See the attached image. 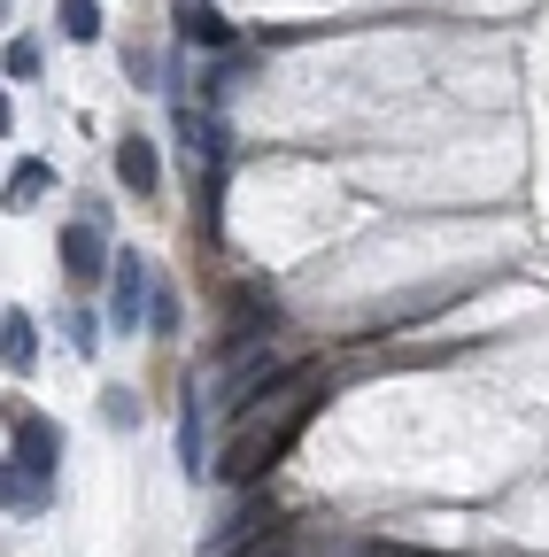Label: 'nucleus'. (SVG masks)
Wrapping results in <instances>:
<instances>
[{
	"mask_svg": "<svg viewBox=\"0 0 549 557\" xmlns=\"http://www.w3.org/2000/svg\"><path fill=\"white\" fill-rule=\"evenodd\" d=\"M317 403H325V372L317 380H302L295 395H279V403H263L255 418H240L233 426V442H225V465H217V480H233V487H255L271 465H279L295 442H302V426L317 418Z\"/></svg>",
	"mask_w": 549,
	"mask_h": 557,
	"instance_id": "f257e3e1",
	"label": "nucleus"
},
{
	"mask_svg": "<svg viewBox=\"0 0 549 557\" xmlns=\"http://www.w3.org/2000/svg\"><path fill=\"white\" fill-rule=\"evenodd\" d=\"M54 256H62V271H71V287H101V278L116 271V256H109V233H101L93 218L62 225V233H54Z\"/></svg>",
	"mask_w": 549,
	"mask_h": 557,
	"instance_id": "f03ea898",
	"label": "nucleus"
},
{
	"mask_svg": "<svg viewBox=\"0 0 549 557\" xmlns=\"http://www.w3.org/2000/svg\"><path fill=\"white\" fill-rule=\"evenodd\" d=\"M9 465L32 472V480H54V465H62V426H54L47 410H24L16 426H9Z\"/></svg>",
	"mask_w": 549,
	"mask_h": 557,
	"instance_id": "7ed1b4c3",
	"label": "nucleus"
},
{
	"mask_svg": "<svg viewBox=\"0 0 549 557\" xmlns=\"http://www.w3.org/2000/svg\"><path fill=\"white\" fill-rule=\"evenodd\" d=\"M140 310H155V271L140 256H116V271H109V325L140 333Z\"/></svg>",
	"mask_w": 549,
	"mask_h": 557,
	"instance_id": "20e7f679",
	"label": "nucleus"
},
{
	"mask_svg": "<svg viewBox=\"0 0 549 557\" xmlns=\"http://www.w3.org/2000/svg\"><path fill=\"white\" fill-rule=\"evenodd\" d=\"M171 24H178V39H186V47H210V54H225V47H233V24H225L217 0H171Z\"/></svg>",
	"mask_w": 549,
	"mask_h": 557,
	"instance_id": "39448f33",
	"label": "nucleus"
},
{
	"mask_svg": "<svg viewBox=\"0 0 549 557\" xmlns=\"http://www.w3.org/2000/svg\"><path fill=\"white\" fill-rule=\"evenodd\" d=\"M116 186H132V194H155L163 186V156H155L148 132H124L116 139Z\"/></svg>",
	"mask_w": 549,
	"mask_h": 557,
	"instance_id": "423d86ee",
	"label": "nucleus"
},
{
	"mask_svg": "<svg viewBox=\"0 0 549 557\" xmlns=\"http://www.w3.org/2000/svg\"><path fill=\"white\" fill-rule=\"evenodd\" d=\"M0 357H9L16 380L39 364V325H32V310H9V318H0Z\"/></svg>",
	"mask_w": 549,
	"mask_h": 557,
	"instance_id": "0eeeda50",
	"label": "nucleus"
},
{
	"mask_svg": "<svg viewBox=\"0 0 549 557\" xmlns=\"http://www.w3.org/2000/svg\"><path fill=\"white\" fill-rule=\"evenodd\" d=\"M0 496H9V511L39 519V511L54 504V480H32V472H16V465H9V480H0Z\"/></svg>",
	"mask_w": 549,
	"mask_h": 557,
	"instance_id": "6e6552de",
	"label": "nucleus"
},
{
	"mask_svg": "<svg viewBox=\"0 0 549 557\" xmlns=\"http://www.w3.org/2000/svg\"><path fill=\"white\" fill-rule=\"evenodd\" d=\"M54 24H62V39L93 47L101 39V0H54Z\"/></svg>",
	"mask_w": 549,
	"mask_h": 557,
	"instance_id": "1a4fd4ad",
	"label": "nucleus"
},
{
	"mask_svg": "<svg viewBox=\"0 0 549 557\" xmlns=\"http://www.w3.org/2000/svg\"><path fill=\"white\" fill-rule=\"evenodd\" d=\"M178 465H186V480L210 472V465H201V395H194V403H178Z\"/></svg>",
	"mask_w": 549,
	"mask_h": 557,
	"instance_id": "9d476101",
	"label": "nucleus"
},
{
	"mask_svg": "<svg viewBox=\"0 0 549 557\" xmlns=\"http://www.w3.org/2000/svg\"><path fill=\"white\" fill-rule=\"evenodd\" d=\"M62 333H71V348H78V357H93V348H101V325H93V310H86V302H71V310H62Z\"/></svg>",
	"mask_w": 549,
	"mask_h": 557,
	"instance_id": "9b49d317",
	"label": "nucleus"
},
{
	"mask_svg": "<svg viewBox=\"0 0 549 557\" xmlns=\"http://www.w3.org/2000/svg\"><path fill=\"white\" fill-rule=\"evenodd\" d=\"M101 418H109L116 434H132V426H140V395H132V387H109V395H101Z\"/></svg>",
	"mask_w": 549,
	"mask_h": 557,
	"instance_id": "f8f14e48",
	"label": "nucleus"
},
{
	"mask_svg": "<svg viewBox=\"0 0 549 557\" xmlns=\"http://www.w3.org/2000/svg\"><path fill=\"white\" fill-rule=\"evenodd\" d=\"M148 325H155V333H178V295H171V287H155V310H148Z\"/></svg>",
	"mask_w": 549,
	"mask_h": 557,
	"instance_id": "ddd939ff",
	"label": "nucleus"
},
{
	"mask_svg": "<svg viewBox=\"0 0 549 557\" xmlns=\"http://www.w3.org/2000/svg\"><path fill=\"white\" fill-rule=\"evenodd\" d=\"M9 78H39V47H24V39L9 47Z\"/></svg>",
	"mask_w": 549,
	"mask_h": 557,
	"instance_id": "4468645a",
	"label": "nucleus"
},
{
	"mask_svg": "<svg viewBox=\"0 0 549 557\" xmlns=\"http://www.w3.org/2000/svg\"><path fill=\"white\" fill-rule=\"evenodd\" d=\"M124 70H132V86H148L155 78V54L148 47H124Z\"/></svg>",
	"mask_w": 549,
	"mask_h": 557,
	"instance_id": "2eb2a0df",
	"label": "nucleus"
},
{
	"mask_svg": "<svg viewBox=\"0 0 549 557\" xmlns=\"http://www.w3.org/2000/svg\"><path fill=\"white\" fill-rule=\"evenodd\" d=\"M9 194H47V163H24V171L9 178Z\"/></svg>",
	"mask_w": 549,
	"mask_h": 557,
	"instance_id": "dca6fc26",
	"label": "nucleus"
}]
</instances>
